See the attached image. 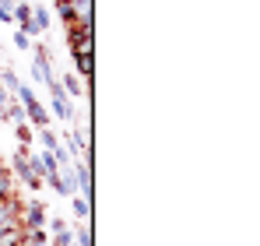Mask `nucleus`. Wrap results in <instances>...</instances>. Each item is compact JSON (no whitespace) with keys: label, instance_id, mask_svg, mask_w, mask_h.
<instances>
[{"label":"nucleus","instance_id":"423d86ee","mask_svg":"<svg viewBox=\"0 0 260 246\" xmlns=\"http://www.w3.org/2000/svg\"><path fill=\"white\" fill-rule=\"evenodd\" d=\"M71 211H74V218H78V222H85L88 214H91V197L74 194V197H71Z\"/></svg>","mask_w":260,"mask_h":246},{"label":"nucleus","instance_id":"ddd939ff","mask_svg":"<svg viewBox=\"0 0 260 246\" xmlns=\"http://www.w3.org/2000/svg\"><path fill=\"white\" fill-rule=\"evenodd\" d=\"M56 14H60V21H63L67 28L74 25V14H71V7H67V4H56Z\"/></svg>","mask_w":260,"mask_h":246},{"label":"nucleus","instance_id":"2eb2a0df","mask_svg":"<svg viewBox=\"0 0 260 246\" xmlns=\"http://www.w3.org/2000/svg\"><path fill=\"white\" fill-rule=\"evenodd\" d=\"M74 67H78L81 81H88V78H91V60H74Z\"/></svg>","mask_w":260,"mask_h":246},{"label":"nucleus","instance_id":"0eeeda50","mask_svg":"<svg viewBox=\"0 0 260 246\" xmlns=\"http://www.w3.org/2000/svg\"><path fill=\"white\" fill-rule=\"evenodd\" d=\"M11 18H14L18 25L32 21V4H25V0H14V7H11Z\"/></svg>","mask_w":260,"mask_h":246},{"label":"nucleus","instance_id":"dca6fc26","mask_svg":"<svg viewBox=\"0 0 260 246\" xmlns=\"http://www.w3.org/2000/svg\"><path fill=\"white\" fill-rule=\"evenodd\" d=\"M46 225H49V232H53V236H56V232H63V229H71V225H67L63 218H56V214H53V218H49Z\"/></svg>","mask_w":260,"mask_h":246},{"label":"nucleus","instance_id":"f8f14e48","mask_svg":"<svg viewBox=\"0 0 260 246\" xmlns=\"http://www.w3.org/2000/svg\"><path fill=\"white\" fill-rule=\"evenodd\" d=\"M14 130H18V141H21V148H28V144H32V141H36V130H32V127H28V123H18V127H14Z\"/></svg>","mask_w":260,"mask_h":246},{"label":"nucleus","instance_id":"f03ea898","mask_svg":"<svg viewBox=\"0 0 260 246\" xmlns=\"http://www.w3.org/2000/svg\"><path fill=\"white\" fill-rule=\"evenodd\" d=\"M11 176H18L28 190H39V187H43V179L32 176V169H28V148H18V151H14V159H11Z\"/></svg>","mask_w":260,"mask_h":246},{"label":"nucleus","instance_id":"7ed1b4c3","mask_svg":"<svg viewBox=\"0 0 260 246\" xmlns=\"http://www.w3.org/2000/svg\"><path fill=\"white\" fill-rule=\"evenodd\" d=\"M21 225H25V229H46V204L43 201L21 204Z\"/></svg>","mask_w":260,"mask_h":246},{"label":"nucleus","instance_id":"1a4fd4ad","mask_svg":"<svg viewBox=\"0 0 260 246\" xmlns=\"http://www.w3.org/2000/svg\"><path fill=\"white\" fill-rule=\"evenodd\" d=\"M4 123H14V127H18V123H28V120H25V109H21V102H11V106L4 109Z\"/></svg>","mask_w":260,"mask_h":246},{"label":"nucleus","instance_id":"f257e3e1","mask_svg":"<svg viewBox=\"0 0 260 246\" xmlns=\"http://www.w3.org/2000/svg\"><path fill=\"white\" fill-rule=\"evenodd\" d=\"M18 99H21L25 120L32 123V127H39V130H43V127H49V109H46L43 102L36 99V91H32L28 84H21V88H18Z\"/></svg>","mask_w":260,"mask_h":246},{"label":"nucleus","instance_id":"aec40b11","mask_svg":"<svg viewBox=\"0 0 260 246\" xmlns=\"http://www.w3.org/2000/svg\"><path fill=\"white\" fill-rule=\"evenodd\" d=\"M49 246H56V243H49Z\"/></svg>","mask_w":260,"mask_h":246},{"label":"nucleus","instance_id":"9b49d317","mask_svg":"<svg viewBox=\"0 0 260 246\" xmlns=\"http://www.w3.org/2000/svg\"><path fill=\"white\" fill-rule=\"evenodd\" d=\"M0 84H4V91H7V95H11V91L18 95V88H21V78H18L14 71H0Z\"/></svg>","mask_w":260,"mask_h":246},{"label":"nucleus","instance_id":"6e6552de","mask_svg":"<svg viewBox=\"0 0 260 246\" xmlns=\"http://www.w3.org/2000/svg\"><path fill=\"white\" fill-rule=\"evenodd\" d=\"M32 25H36V32H39V36L49 28V11H46L43 4H39V7H32Z\"/></svg>","mask_w":260,"mask_h":246},{"label":"nucleus","instance_id":"9d476101","mask_svg":"<svg viewBox=\"0 0 260 246\" xmlns=\"http://www.w3.org/2000/svg\"><path fill=\"white\" fill-rule=\"evenodd\" d=\"M36 137H39V144H43L46 151H56V148H60V137H56V134L49 130V127H43V130H39Z\"/></svg>","mask_w":260,"mask_h":246},{"label":"nucleus","instance_id":"20e7f679","mask_svg":"<svg viewBox=\"0 0 260 246\" xmlns=\"http://www.w3.org/2000/svg\"><path fill=\"white\" fill-rule=\"evenodd\" d=\"M60 88H63L67 99H85L88 95V81H81L78 74H63V78H60Z\"/></svg>","mask_w":260,"mask_h":246},{"label":"nucleus","instance_id":"a211bd4d","mask_svg":"<svg viewBox=\"0 0 260 246\" xmlns=\"http://www.w3.org/2000/svg\"><path fill=\"white\" fill-rule=\"evenodd\" d=\"M0 21H14L11 18V7H0Z\"/></svg>","mask_w":260,"mask_h":246},{"label":"nucleus","instance_id":"39448f33","mask_svg":"<svg viewBox=\"0 0 260 246\" xmlns=\"http://www.w3.org/2000/svg\"><path fill=\"white\" fill-rule=\"evenodd\" d=\"M74 14V25H91V4L95 0H63Z\"/></svg>","mask_w":260,"mask_h":246},{"label":"nucleus","instance_id":"6ab92c4d","mask_svg":"<svg viewBox=\"0 0 260 246\" xmlns=\"http://www.w3.org/2000/svg\"><path fill=\"white\" fill-rule=\"evenodd\" d=\"M0 123H4V113H0Z\"/></svg>","mask_w":260,"mask_h":246},{"label":"nucleus","instance_id":"412c9836","mask_svg":"<svg viewBox=\"0 0 260 246\" xmlns=\"http://www.w3.org/2000/svg\"><path fill=\"white\" fill-rule=\"evenodd\" d=\"M25 4H28V0H25Z\"/></svg>","mask_w":260,"mask_h":246},{"label":"nucleus","instance_id":"f3484780","mask_svg":"<svg viewBox=\"0 0 260 246\" xmlns=\"http://www.w3.org/2000/svg\"><path fill=\"white\" fill-rule=\"evenodd\" d=\"M7 106H11V95H7V91H4V88H0V113H4V109H7Z\"/></svg>","mask_w":260,"mask_h":246},{"label":"nucleus","instance_id":"4468645a","mask_svg":"<svg viewBox=\"0 0 260 246\" xmlns=\"http://www.w3.org/2000/svg\"><path fill=\"white\" fill-rule=\"evenodd\" d=\"M11 39H14V46H18V49H21V53H25V49H32V39H28V36H25V32H14V36H11Z\"/></svg>","mask_w":260,"mask_h":246}]
</instances>
